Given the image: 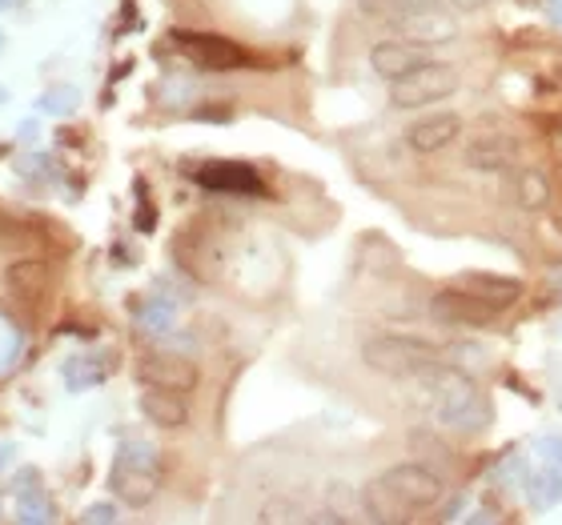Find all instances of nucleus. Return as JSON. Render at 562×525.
I'll return each mask as SVG.
<instances>
[{
    "label": "nucleus",
    "mask_w": 562,
    "mask_h": 525,
    "mask_svg": "<svg viewBox=\"0 0 562 525\" xmlns=\"http://www.w3.org/2000/svg\"><path fill=\"white\" fill-rule=\"evenodd\" d=\"M446 481L434 473V466L422 461H402L390 466L386 473H378L362 493L366 514L374 522H411V517L426 514L442 502Z\"/></svg>",
    "instance_id": "1"
},
{
    "label": "nucleus",
    "mask_w": 562,
    "mask_h": 525,
    "mask_svg": "<svg viewBox=\"0 0 562 525\" xmlns=\"http://www.w3.org/2000/svg\"><path fill=\"white\" fill-rule=\"evenodd\" d=\"M434 393V418L450 433H482L491 425L494 409L491 397L482 393V386L467 369H450V365H434L430 374L422 377Z\"/></svg>",
    "instance_id": "2"
},
{
    "label": "nucleus",
    "mask_w": 562,
    "mask_h": 525,
    "mask_svg": "<svg viewBox=\"0 0 562 525\" xmlns=\"http://www.w3.org/2000/svg\"><path fill=\"white\" fill-rule=\"evenodd\" d=\"M109 490L130 510H145L161 493V457L145 442H125L117 449V461L109 469Z\"/></svg>",
    "instance_id": "3"
},
{
    "label": "nucleus",
    "mask_w": 562,
    "mask_h": 525,
    "mask_svg": "<svg viewBox=\"0 0 562 525\" xmlns=\"http://www.w3.org/2000/svg\"><path fill=\"white\" fill-rule=\"evenodd\" d=\"M362 362L382 377H426L434 365H442L438 350L418 338H394V333H378L362 341Z\"/></svg>",
    "instance_id": "4"
},
{
    "label": "nucleus",
    "mask_w": 562,
    "mask_h": 525,
    "mask_svg": "<svg viewBox=\"0 0 562 525\" xmlns=\"http://www.w3.org/2000/svg\"><path fill=\"white\" fill-rule=\"evenodd\" d=\"M458 77L454 65H442V60H422L418 69H411L406 77L390 81V105L394 109H430L446 96L458 93Z\"/></svg>",
    "instance_id": "5"
},
{
    "label": "nucleus",
    "mask_w": 562,
    "mask_h": 525,
    "mask_svg": "<svg viewBox=\"0 0 562 525\" xmlns=\"http://www.w3.org/2000/svg\"><path fill=\"white\" fill-rule=\"evenodd\" d=\"M390 24L398 28V36H406V41H414L422 48L458 41V21L450 9H406V12H394Z\"/></svg>",
    "instance_id": "6"
},
{
    "label": "nucleus",
    "mask_w": 562,
    "mask_h": 525,
    "mask_svg": "<svg viewBox=\"0 0 562 525\" xmlns=\"http://www.w3.org/2000/svg\"><path fill=\"white\" fill-rule=\"evenodd\" d=\"M137 377L145 386L157 389H173V393H193L201 381L198 365L177 357V353H145L137 362Z\"/></svg>",
    "instance_id": "7"
},
{
    "label": "nucleus",
    "mask_w": 562,
    "mask_h": 525,
    "mask_svg": "<svg viewBox=\"0 0 562 525\" xmlns=\"http://www.w3.org/2000/svg\"><path fill=\"white\" fill-rule=\"evenodd\" d=\"M430 309H434V317H442V321H450V326H491L494 317H498L494 305L470 297V293H462L458 285L454 289L434 293Z\"/></svg>",
    "instance_id": "8"
},
{
    "label": "nucleus",
    "mask_w": 562,
    "mask_h": 525,
    "mask_svg": "<svg viewBox=\"0 0 562 525\" xmlns=\"http://www.w3.org/2000/svg\"><path fill=\"white\" fill-rule=\"evenodd\" d=\"M422 60H426L422 45H414V41H406V36L378 41V45L370 48V69H374L382 81H398V77H406L411 69H418Z\"/></svg>",
    "instance_id": "9"
},
{
    "label": "nucleus",
    "mask_w": 562,
    "mask_h": 525,
    "mask_svg": "<svg viewBox=\"0 0 562 525\" xmlns=\"http://www.w3.org/2000/svg\"><path fill=\"white\" fill-rule=\"evenodd\" d=\"M458 137H462V117L458 113H434V117H422L418 125H411L406 145L422 157H430V152L450 149Z\"/></svg>",
    "instance_id": "10"
},
{
    "label": "nucleus",
    "mask_w": 562,
    "mask_h": 525,
    "mask_svg": "<svg viewBox=\"0 0 562 525\" xmlns=\"http://www.w3.org/2000/svg\"><path fill=\"white\" fill-rule=\"evenodd\" d=\"M12 490H16V522L21 525H48L57 517V510H53V502H48V493H45V481H41L36 469L16 473V478H12Z\"/></svg>",
    "instance_id": "11"
},
{
    "label": "nucleus",
    "mask_w": 562,
    "mask_h": 525,
    "mask_svg": "<svg viewBox=\"0 0 562 525\" xmlns=\"http://www.w3.org/2000/svg\"><path fill=\"white\" fill-rule=\"evenodd\" d=\"M458 289L494 305V309L503 313V309H510V305L522 297V281L503 277V273H462V277H458Z\"/></svg>",
    "instance_id": "12"
},
{
    "label": "nucleus",
    "mask_w": 562,
    "mask_h": 525,
    "mask_svg": "<svg viewBox=\"0 0 562 525\" xmlns=\"http://www.w3.org/2000/svg\"><path fill=\"white\" fill-rule=\"evenodd\" d=\"M518 157L515 137H503V133H486V137H474L467 149V164L479 169V173H506Z\"/></svg>",
    "instance_id": "13"
},
{
    "label": "nucleus",
    "mask_w": 562,
    "mask_h": 525,
    "mask_svg": "<svg viewBox=\"0 0 562 525\" xmlns=\"http://www.w3.org/2000/svg\"><path fill=\"white\" fill-rule=\"evenodd\" d=\"M140 413H145L157 430H181V425H189V401H186V393H173V389L145 386V393H140Z\"/></svg>",
    "instance_id": "14"
},
{
    "label": "nucleus",
    "mask_w": 562,
    "mask_h": 525,
    "mask_svg": "<svg viewBox=\"0 0 562 525\" xmlns=\"http://www.w3.org/2000/svg\"><path fill=\"white\" fill-rule=\"evenodd\" d=\"M9 289L16 301L36 309V305H45L48 289H53V273L41 261H16V265H9Z\"/></svg>",
    "instance_id": "15"
},
{
    "label": "nucleus",
    "mask_w": 562,
    "mask_h": 525,
    "mask_svg": "<svg viewBox=\"0 0 562 525\" xmlns=\"http://www.w3.org/2000/svg\"><path fill=\"white\" fill-rule=\"evenodd\" d=\"M198 185L222 189V193H258L261 181L249 164H229V161H210L198 169Z\"/></svg>",
    "instance_id": "16"
},
{
    "label": "nucleus",
    "mask_w": 562,
    "mask_h": 525,
    "mask_svg": "<svg viewBox=\"0 0 562 525\" xmlns=\"http://www.w3.org/2000/svg\"><path fill=\"white\" fill-rule=\"evenodd\" d=\"M181 45L189 48V57L201 60V65H210V69H234V65H241V48L229 45V41H222V36H201V33H181L177 36Z\"/></svg>",
    "instance_id": "17"
},
{
    "label": "nucleus",
    "mask_w": 562,
    "mask_h": 525,
    "mask_svg": "<svg viewBox=\"0 0 562 525\" xmlns=\"http://www.w3.org/2000/svg\"><path fill=\"white\" fill-rule=\"evenodd\" d=\"M515 201L518 209L527 213H539L551 205V181L539 173V169H522V173L515 176Z\"/></svg>",
    "instance_id": "18"
},
{
    "label": "nucleus",
    "mask_w": 562,
    "mask_h": 525,
    "mask_svg": "<svg viewBox=\"0 0 562 525\" xmlns=\"http://www.w3.org/2000/svg\"><path fill=\"white\" fill-rule=\"evenodd\" d=\"M60 377H65V389H69V393H85V389H93L105 381V365L97 362V357H69L65 369H60Z\"/></svg>",
    "instance_id": "19"
},
{
    "label": "nucleus",
    "mask_w": 562,
    "mask_h": 525,
    "mask_svg": "<svg viewBox=\"0 0 562 525\" xmlns=\"http://www.w3.org/2000/svg\"><path fill=\"white\" fill-rule=\"evenodd\" d=\"M527 490L535 498V505H559L562 502V473L554 466L535 469L527 478Z\"/></svg>",
    "instance_id": "20"
},
{
    "label": "nucleus",
    "mask_w": 562,
    "mask_h": 525,
    "mask_svg": "<svg viewBox=\"0 0 562 525\" xmlns=\"http://www.w3.org/2000/svg\"><path fill=\"white\" fill-rule=\"evenodd\" d=\"M12 169L21 176H36V181H60V164L48 157V152H21Z\"/></svg>",
    "instance_id": "21"
},
{
    "label": "nucleus",
    "mask_w": 562,
    "mask_h": 525,
    "mask_svg": "<svg viewBox=\"0 0 562 525\" xmlns=\"http://www.w3.org/2000/svg\"><path fill=\"white\" fill-rule=\"evenodd\" d=\"M77 105H81V93L72 84H53L41 96V113H48V117H69V113H77Z\"/></svg>",
    "instance_id": "22"
},
{
    "label": "nucleus",
    "mask_w": 562,
    "mask_h": 525,
    "mask_svg": "<svg viewBox=\"0 0 562 525\" xmlns=\"http://www.w3.org/2000/svg\"><path fill=\"white\" fill-rule=\"evenodd\" d=\"M173 305L169 301H149L145 309H137V321L145 329H153V333H165V329L173 326Z\"/></svg>",
    "instance_id": "23"
},
{
    "label": "nucleus",
    "mask_w": 562,
    "mask_h": 525,
    "mask_svg": "<svg viewBox=\"0 0 562 525\" xmlns=\"http://www.w3.org/2000/svg\"><path fill=\"white\" fill-rule=\"evenodd\" d=\"M117 517H121L117 505H109V502L85 505V510H81V525H113Z\"/></svg>",
    "instance_id": "24"
},
{
    "label": "nucleus",
    "mask_w": 562,
    "mask_h": 525,
    "mask_svg": "<svg viewBox=\"0 0 562 525\" xmlns=\"http://www.w3.org/2000/svg\"><path fill=\"white\" fill-rule=\"evenodd\" d=\"M358 9L366 16H374V21H390L394 16V0H358Z\"/></svg>",
    "instance_id": "25"
},
{
    "label": "nucleus",
    "mask_w": 562,
    "mask_h": 525,
    "mask_svg": "<svg viewBox=\"0 0 562 525\" xmlns=\"http://www.w3.org/2000/svg\"><path fill=\"white\" fill-rule=\"evenodd\" d=\"M539 449H542V454H547V457H551V466L562 473V437H542Z\"/></svg>",
    "instance_id": "26"
},
{
    "label": "nucleus",
    "mask_w": 562,
    "mask_h": 525,
    "mask_svg": "<svg viewBox=\"0 0 562 525\" xmlns=\"http://www.w3.org/2000/svg\"><path fill=\"white\" fill-rule=\"evenodd\" d=\"M406 9H450L446 0H394V12H406Z\"/></svg>",
    "instance_id": "27"
},
{
    "label": "nucleus",
    "mask_w": 562,
    "mask_h": 525,
    "mask_svg": "<svg viewBox=\"0 0 562 525\" xmlns=\"http://www.w3.org/2000/svg\"><path fill=\"white\" fill-rule=\"evenodd\" d=\"M446 4H450V9H462V12H474V9H482L486 0H446Z\"/></svg>",
    "instance_id": "28"
},
{
    "label": "nucleus",
    "mask_w": 562,
    "mask_h": 525,
    "mask_svg": "<svg viewBox=\"0 0 562 525\" xmlns=\"http://www.w3.org/2000/svg\"><path fill=\"white\" fill-rule=\"evenodd\" d=\"M12 454H16V445H4V449H0V466H4V461H9Z\"/></svg>",
    "instance_id": "29"
},
{
    "label": "nucleus",
    "mask_w": 562,
    "mask_h": 525,
    "mask_svg": "<svg viewBox=\"0 0 562 525\" xmlns=\"http://www.w3.org/2000/svg\"><path fill=\"white\" fill-rule=\"evenodd\" d=\"M551 16H554V21L562 24V0H554V4H551Z\"/></svg>",
    "instance_id": "30"
},
{
    "label": "nucleus",
    "mask_w": 562,
    "mask_h": 525,
    "mask_svg": "<svg viewBox=\"0 0 562 525\" xmlns=\"http://www.w3.org/2000/svg\"><path fill=\"white\" fill-rule=\"evenodd\" d=\"M9 4H12V0H0V9H9Z\"/></svg>",
    "instance_id": "31"
},
{
    "label": "nucleus",
    "mask_w": 562,
    "mask_h": 525,
    "mask_svg": "<svg viewBox=\"0 0 562 525\" xmlns=\"http://www.w3.org/2000/svg\"><path fill=\"white\" fill-rule=\"evenodd\" d=\"M0 48H4V36H0Z\"/></svg>",
    "instance_id": "32"
}]
</instances>
